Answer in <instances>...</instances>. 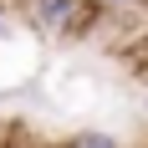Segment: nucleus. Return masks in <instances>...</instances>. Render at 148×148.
Here are the masks:
<instances>
[{
  "label": "nucleus",
  "mask_w": 148,
  "mask_h": 148,
  "mask_svg": "<svg viewBox=\"0 0 148 148\" xmlns=\"http://www.w3.org/2000/svg\"><path fill=\"white\" fill-rule=\"evenodd\" d=\"M102 5H123V10H143L148 0H102Z\"/></svg>",
  "instance_id": "obj_3"
},
{
  "label": "nucleus",
  "mask_w": 148,
  "mask_h": 148,
  "mask_svg": "<svg viewBox=\"0 0 148 148\" xmlns=\"http://www.w3.org/2000/svg\"><path fill=\"white\" fill-rule=\"evenodd\" d=\"M26 15L36 31L56 36V41H87L102 31V21L112 10L102 0H26Z\"/></svg>",
  "instance_id": "obj_1"
},
{
  "label": "nucleus",
  "mask_w": 148,
  "mask_h": 148,
  "mask_svg": "<svg viewBox=\"0 0 148 148\" xmlns=\"http://www.w3.org/2000/svg\"><path fill=\"white\" fill-rule=\"evenodd\" d=\"M51 148H123V143L107 133V128H77V133H66L61 143H51Z\"/></svg>",
  "instance_id": "obj_2"
},
{
  "label": "nucleus",
  "mask_w": 148,
  "mask_h": 148,
  "mask_svg": "<svg viewBox=\"0 0 148 148\" xmlns=\"http://www.w3.org/2000/svg\"><path fill=\"white\" fill-rule=\"evenodd\" d=\"M143 118H148V92H143Z\"/></svg>",
  "instance_id": "obj_5"
},
{
  "label": "nucleus",
  "mask_w": 148,
  "mask_h": 148,
  "mask_svg": "<svg viewBox=\"0 0 148 148\" xmlns=\"http://www.w3.org/2000/svg\"><path fill=\"white\" fill-rule=\"evenodd\" d=\"M5 31H10V15H5V5H0V36H5Z\"/></svg>",
  "instance_id": "obj_4"
}]
</instances>
